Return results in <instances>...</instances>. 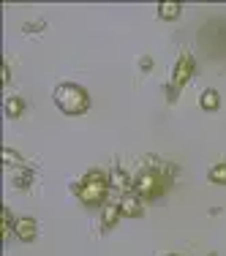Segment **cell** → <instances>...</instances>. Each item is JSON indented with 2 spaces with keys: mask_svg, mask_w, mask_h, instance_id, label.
<instances>
[{
  "mask_svg": "<svg viewBox=\"0 0 226 256\" xmlns=\"http://www.w3.org/2000/svg\"><path fill=\"white\" fill-rule=\"evenodd\" d=\"M199 106L207 109V112H216V109L221 106V96H218V90H212V88L202 90L199 93Z\"/></svg>",
  "mask_w": 226,
  "mask_h": 256,
  "instance_id": "obj_9",
  "label": "cell"
},
{
  "mask_svg": "<svg viewBox=\"0 0 226 256\" xmlns=\"http://www.w3.org/2000/svg\"><path fill=\"white\" fill-rule=\"evenodd\" d=\"M109 182H112L118 191H123V194H131V188H134V182H131V178H128V172L120 164H114L112 166V172H109Z\"/></svg>",
  "mask_w": 226,
  "mask_h": 256,
  "instance_id": "obj_8",
  "label": "cell"
},
{
  "mask_svg": "<svg viewBox=\"0 0 226 256\" xmlns=\"http://www.w3.org/2000/svg\"><path fill=\"white\" fill-rule=\"evenodd\" d=\"M166 256H180V254H166Z\"/></svg>",
  "mask_w": 226,
  "mask_h": 256,
  "instance_id": "obj_19",
  "label": "cell"
},
{
  "mask_svg": "<svg viewBox=\"0 0 226 256\" xmlns=\"http://www.w3.org/2000/svg\"><path fill=\"white\" fill-rule=\"evenodd\" d=\"M52 101H54V106L60 109L63 114H84L90 109V96H88V90L82 88V84H74V82H63V84H58L54 88V93H52Z\"/></svg>",
  "mask_w": 226,
  "mask_h": 256,
  "instance_id": "obj_1",
  "label": "cell"
},
{
  "mask_svg": "<svg viewBox=\"0 0 226 256\" xmlns=\"http://www.w3.org/2000/svg\"><path fill=\"white\" fill-rule=\"evenodd\" d=\"M41 28H44V22H33V25H25V33L28 30H41Z\"/></svg>",
  "mask_w": 226,
  "mask_h": 256,
  "instance_id": "obj_18",
  "label": "cell"
},
{
  "mask_svg": "<svg viewBox=\"0 0 226 256\" xmlns=\"http://www.w3.org/2000/svg\"><path fill=\"white\" fill-rule=\"evenodd\" d=\"M109 186H112V182H109V178L101 172V169H90V172L74 186V191H76V196H79L82 204L98 207V204H106Z\"/></svg>",
  "mask_w": 226,
  "mask_h": 256,
  "instance_id": "obj_2",
  "label": "cell"
},
{
  "mask_svg": "<svg viewBox=\"0 0 226 256\" xmlns=\"http://www.w3.org/2000/svg\"><path fill=\"white\" fill-rule=\"evenodd\" d=\"M120 212H123V218H139L142 216V196H136V194H123V199H120Z\"/></svg>",
  "mask_w": 226,
  "mask_h": 256,
  "instance_id": "obj_6",
  "label": "cell"
},
{
  "mask_svg": "<svg viewBox=\"0 0 226 256\" xmlns=\"http://www.w3.org/2000/svg\"><path fill=\"white\" fill-rule=\"evenodd\" d=\"M8 79H11V68H8V66H6V63H3V68H0V82H3V88H6V84H8Z\"/></svg>",
  "mask_w": 226,
  "mask_h": 256,
  "instance_id": "obj_16",
  "label": "cell"
},
{
  "mask_svg": "<svg viewBox=\"0 0 226 256\" xmlns=\"http://www.w3.org/2000/svg\"><path fill=\"white\" fill-rule=\"evenodd\" d=\"M11 182H14V188H20V191H25V188H30V182H33V172L22 166L20 172H16L14 178H11Z\"/></svg>",
  "mask_w": 226,
  "mask_h": 256,
  "instance_id": "obj_14",
  "label": "cell"
},
{
  "mask_svg": "<svg viewBox=\"0 0 226 256\" xmlns=\"http://www.w3.org/2000/svg\"><path fill=\"white\" fill-rule=\"evenodd\" d=\"M194 68H196V60H194V54L182 52L180 58H177L174 68H172V84H174V88H182V84H186L188 79L194 76Z\"/></svg>",
  "mask_w": 226,
  "mask_h": 256,
  "instance_id": "obj_4",
  "label": "cell"
},
{
  "mask_svg": "<svg viewBox=\"0 0 226 256\" xmlns=\"http://www.w3.org/2000/svg\"><path fill=\"white\" fill-rule=\"evenodd\" d=\"M136 194L142 199H156L158 194H164V178L158 172V166H144L142 172L136 174V182H134Z\"/></svg>",
  "mask_w": 226,
  "mask_h": 256,
  "instance_id": "obj_3",
  "label": "cell"
},
{
  "mask_svg": "<svg viewBox=\"0 0 226 256\" xmlns=\"http://www.w3.org/2000/svg\"><path fill=\"white\" fill-rule=\"evenodd\" d=\"M123 218V212H120V204L118 202H106L101 207V226L104 232H109V229H114V224Z\"/></svg>",
  "mask_w": 226,
  "mask_h": 256,
  "instance_id": "obj_7",
  "label": "cell"
},
{
  "mask_svg": "<svg viewBox=\"0 0 226 256\" xmlns=\"http://www.w3.org/2000/svg\"><path fill=\"white\" fill-rule=\"evenodd\" d=\"M14 218H11V212H8V207H3V210H0V237H8L11 232H14Z\"/></svg>",
  "mask_w": 226,
  "mask_h": 256,
  "instance_id": "obj_12",
  "label": "cell"
},
{
  "mask_svg": "<svg viewBox=\"0 0 226 256\" xmlns=\"http://www.w3.org/2000/svg\"><path fill=\"white\" fill-rule=\"evenodd\" d=\"M14 234L20 237L22 242H33V240H36V234H38V221H36V218H30V216L16 218V224H14Z\"/></svg>",
  "mask_w": 226,
  "mask_h": 256,
  "instance_id": "obj_5",
  "label": "cell"
},
{
  "mask_svg": "<svg viewBox=\"0 0 226 256\" xmlns=\"http://www.w3.org/2000/svg\"><path fill=\"white\" fill-rule=\"evenodd\" d=\"M0 158H3V164L6 166H25V158H22L16 150H11V148H3V153H0Z\"/></svg>",
  "mask_w": 226,
  "mask_h": 256,
  "instance_id": "obj_15",
  "label": "cell"
},
{
  "mask_svg": "<svg viewBox=\"0 0 226 256\" xmlns=\"http://www.w3.org/2000/svg\"><path fill=\"white\" fill-rule=\"evenodd\" d=\"M3 112H6V118L16 120L22 112H25V98H20V96H8V98L3 101Z\"/></svg>",
  "mask_w": 226,
  "mask_h": 256,
  "instance_id": "obj_10",
  "label": "cell"
},
{
  "mask_svg": "<svg viewBox=\"0 0 226 256\" xmlns=\"http://www.w3.org/2000/svg\"><path fill=\"white\" fill-rule=\"evenodd\" d=\"M207 180L216 182V186H226V164H212L210 172H207Z\"/></svg>",
  "mask_w": 226,
  "mask_h": 256,
  "instance_id": "obj_13",
  "label": "cell"
},
{
  "mask_svg": "<svg viewBox=\"0 0 226 256\" xmlns=\"http://www.w3.org/2000/svg\"><path fill=\"white\" fill-rule=\"evenodd\" d=\"M180 14H182V6L180 3H172V0L158 3V16H161V20L172 22V20H180Z\"/></svg>",
  "mask_w": 226,
  "mask_h": 256,
  "instance_id": "obj_11",
  "label": "cell"
},
{
  "mask_svg": "<svg viewBox=\"0 0 226 256\" xmlns=\"http://www.w3.org/2000/svg\"><path fill=\"white\" fill-rule=\"evenodd\" d=\"M152 68V60L150 58H142V71H150Z\"/></svg>",
  "mask_w": 226,
  "mask_h": 256,
  "instance_id": "obj_17",
  "label": "cell"
}]
</instances>
